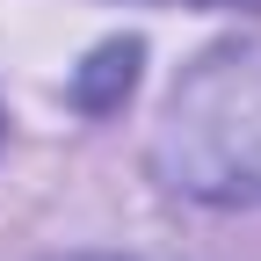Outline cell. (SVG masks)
Segmentation results:
<instances>
[{
    "label": "cell",
    "mask_w": 261,
    "mask_h": 261,
    "mask_svg": "<svg viewBox=\"0 0 261 261\" xmlns=\"http://www.w3.org/2000/svg\"><path fill=\"white\" fill-rule=\"evenodd\" d=\"M130 73H138V44H102V51L87 58V73L73 80V94H80L87 109H109L116 94L130 87Z\"/></svg>",
    "instance_id": "6da1fadb"
},
{
    "label": "cell",
    "mask_w": 261,
    "mask_h": 261,
    "mask_svg": "<svg viewBox=\"0 0 261 261\" xmlns=\"http://www.w3.org/2000/svg\"><path fill=\"white\" fill-rule=\"evenodd\" d=\"M240 8H261V0H240Z\"/></svg>",
    "instance_id": "7a4b0ae2"
}]
</instances>
